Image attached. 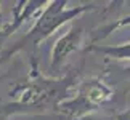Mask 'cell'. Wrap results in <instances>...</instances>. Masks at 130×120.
<instances>
[{"instance_id":"cell-5","label":"cell","mask_w":130,"mask_h":120,"mask_svg":"<svg viewBox=\"0 0 130 120\" xmlns=\"http://www.w3.org/2000/svg\"><path fill=\"white\" fill-rule=\"evenodd\" d=\"M48 2H27V0H21L13 5V16L11 21L0 29V42L5 38H8L11 34L19 29L27 19H31L34 16H39L40 11L45 8V5Z\"/></svg>"},{"instance_id":"cell-10","label":"cell","mask_w":130,"mask_h":120,"mask_svg":"<svg viewBox=\"0 0 130 120\" xmlns=\"http://www.w3.org/2000/svg\"><path fill=\"white\" fill-rule=\"evenodd\" d=\"M127 74H128V80H130V67L127 69Z\"/></svg>"},{"instance_id":"cell-4","label":"cell","mask_w":130,"mask_h":120,"mask_svg":"<svg viewBox=\"0 0 130 120\" xmlns=\"http://www.w3.org/2000/svg\"><path fill=\"white\" fill-rule=\"evenodd\" d=\"M84 38V29L80 26H72L63 37L56 40L52 50V59H50V71L56 72L61 69L63 63L66 61L69 54L80 50Z\"/></svg>"},{"instance_id":"cell-7","label":"cell","mask_w":130,"mask_h":120,"mask_svg":"<svg viewBox=\"0 0 130 120\" xmlns=\"http://www.w3.org/2000/svg\"><path fill=\"white\" fill-rule=\"evenodd\" d=\"M124 26H130V14L119 18V19H116V21H112V23H109V24H103V26L93 29V31H92V42H90V45H95L96 42H100V40H104L111 32H114L116 29L124 27Z\"/></svg>"},{"instance_id":"cell-3","label":"cell","mask_w":130,"mask_h":120,"mask_svg":"<svg viewBox=\"0 0 130 120\" xmlns=\"http://www.w3.org/2000/svg\"><path fill=\"white\" fill-rule=\"evenodd\" d=\"M112 98L114 90L104 80V75H98L79 83L74 88L69 99H66L59 106L58 111L66 114V115H71L72 118H77L87 115V114H92L100 106L109 103Z\"/></svg>"},{"instance_id":"cell-8","label":"cell","mask_w":130,"mask_h":120,"mask_svg":"<svg viewBox=\"0 0 130 120\" xmlns=\"http://www.w3.org/2000/svg\"><path fill=\"white\" fill-rule=\"evenodd\" d=\"M72 120H117L116 115H98V114H87V115L72 118Z\"/></svg>"},{"instance_id":"cell-6","label":"cell","mask_w":130,"mask_h":120,"mask_svg":"<svg viewBox=\"0 0 130 120\" xmlns=\"http://www.w3.org/2000/svg\"><path fill=\"white\" fill-rule=\"evenodd\" d=\"M87 51H95V53L104 54V56H108V58L117 59V61H124V59H130V42L121 43V45H112V47L88 45Z\"/></svg>"},{"instance_id":"cell-2","label":"cell","mask_w":130,"mask_h":120,"mask_svg":"<svg viewBox=\"0 0 130 120\" xmlns=\"http://www.w3.org/2000/svg\"><path fill=\"white\" fill-rule=\"evenodd\" d=\"M96 8L98 7L95 3H82V5H77V7H68V0L48 2L45 5V8L40 11V14L37 16L34 26L29 29V32H26L19 40H16L14 43H11L0 53V66L19 51L34 53L39 45L43 40H47L63 24H66L68 21H72V19H76L77 16H80L87 11H93Z\"/></svg>"},{"instance_id":"cell-9","label":"cell","mask_w":130,"mask_h":120,"mask_svg":"<svg viewBox=\"0 0 130 120\" xmlns=\"http://www.w3.org/2000/svg\"><path fill=\"white\" fill-rule=\"evenodd\" d=\"M117 120H130V107L128 109H125L124 112H121V114H117Z\"/></svg>"},{"instance_id":"cell-1","label":"cell","mask_w":130,"mask_h":120,"mask_svg":"<svg viewBox=\"0 0 130 120\" xmlns=\"http://www.w3.org/2000/svg\"><path fill=\"white\" fill-rule=\"evenodd\" d=\"M79 74V69H69L64 77H45L32 59L26 82L18 83L10 91V101L0 106V114L58 111L77 87Z\"/></svg>"}]
</instances>
